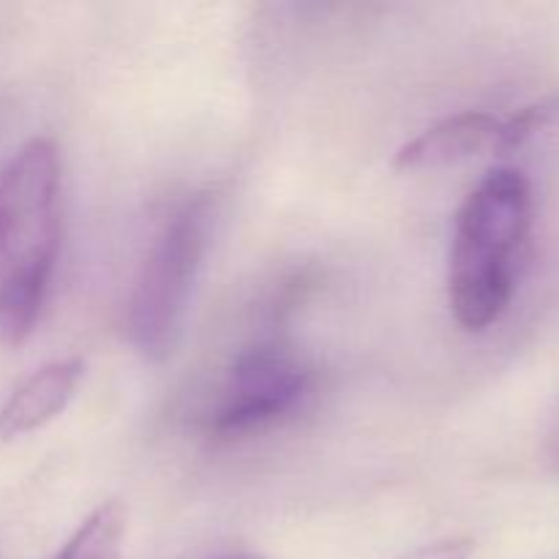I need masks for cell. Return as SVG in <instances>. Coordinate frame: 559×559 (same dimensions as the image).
I'll use <instances>...</instances> for the list:
<instances>
[{"label":"cell","mask_w":559,"mask_h":559,"mask_svg":"<svg viewBox=\"0 0 559 559\" xmlns=\"http://www.w3.org/2000/svg\"><path fill=\"white\" fill-rule=\"evenodd\" d=\"M60 246V156L33 136L0 169V344L36 328Z\"/></svg>","instance_id":"cell-1"},{"label":"cell","mask_w":559,"mask_h":559,"mask_svg":"<svg viewBox=\"0 0 559 559\" xmlns=\"http://www.w3.org/2000/svg\"><path fill=\"white\" fill-rule=\"evenodd\" d=\"M211 200H189L153 240L129 300V342L151 364L173 353L211 238Z\"/></svg>","instance_id":"cell-3"},{"label":"cell","mask_w":559,"mask_h":559,"mask_svg":"<svg viewBox=\"0 0 559 559\" xmlns=\"http://www.w3.org/2000/svg\"><path fill=\"white\" fill-rule=\"evenodd\" d=\"M126 522L129 511L123 502H102L80 527L74 530L55 559H123Z\"/></svg>","instance_id":"cell-7"},{"label":"cell","mask_w":559,"mask_h":559,"mask_svg":"<svg viewBox=\"0 0 559 559\" xmlns=\"http://www.w3.org/2000/svg\"><path fill=\"white\" fill-rule=\"evenodd\" d=\"M559 112L557 102H544L533 104V107L519 109L516 115H511L508 120H502V134H500V153H511L516 147H522L524 142L533 134H538L546 123Z\"/></svg>","instance_id":"cell-8"},{"label":"cell","mask_w":559,"mask_h":559,"mask_svg":"<svg viewBox=\"0 0 559 559\" xmlns=\"http://www.w3.org/2000/svg\"><path fill=\"white\" fill-rule=\"evenodd\" d=\"M500 134L502 120L497 115L475 112V109L451 115L399 147L393 167L404 173L437 169L467 162L480 153H500Z\"/></svg>","instance_id":"cell-5"},{"label":"cell","mask_w":559,"mask_h":559,"mask_svg":"<svg viewBox=\"0 0 559 559\" xmlns=\"http://www.w3.org/2000/svg\"><path fill=\"white\" fill-rule=\"evenodd\" d=\"M85 364L80 358L52 360L33 371L0 407V440H16L58 418L80 388Z\"/></svg>","instance_id":"cell-6"},{"label":"cell","mask_w":559,"mask_h":559,"mask_svg":"<svg viewBox=\"0 0 559 559\" xmlns=\"http://www.w3.org/2000/svg\"><path fill=\"white\" fill-rule=\"evenodd\" d=\"M222 559H254V557H222Z\"/></svg>","instance_id":"cell-10"},{"label":"cell","mask_w":559,"mask_h":559,"mask_svg":"<svg viewBox=\"0 0 559 559\" xmlns=\"http://www.w3.org/2000/svg\"><path fill=\"white\" fill-rule=\"evenodd\" d=\"M530 224L533 189L513 167L491 169L459 207L448 300L464 331H486L511 306Z\"/></svg>","instance_id":"cell-2"},{"label":"cell","mask_w":559,"mask_h":559,"mask_svg":"<svg viewBox=\"0 0 559 559\" xmlns=\"http://www.w3.org/2000/svg\"><path fill=\"white\" fill-rule=\"evenodd\" d=\"M473 557V540L469 538H445L426 544L420 549L407 551L399 559H469Z\"/></svg>","instance_id":"cell-9"},{"label":"cell","mask_w":559,"mask_h":559,"mask_svg":"<svg viewBox=\"0 0 559 559\" xmlns=\"http://www.w3.org/2000/svg\"><path fill=\"white\" fill-rule=\"evenodd\" d=\"M309 369L289 349L273 344L249 349L229 371L211 429L224 437L262 429L295 413L309 393Z\"/></svg>","instance_id":"cell-4"}]
</instances>
